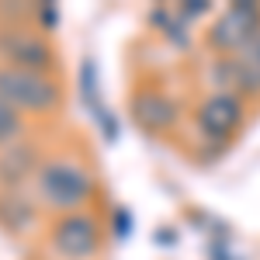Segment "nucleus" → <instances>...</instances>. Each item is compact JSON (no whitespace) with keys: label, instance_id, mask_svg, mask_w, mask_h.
<instances>
[{"label":"nucleus","instance_id":"1","mask_svg":"<svg viewBox=\"0 0 260 260\" xmlns=\"http://www.w3.org/2000/svg\"><path fill=\"white\" fill-rule=\"evenodd\" d=\"M39 191L42 198L49 201L52 208H77L90 198L94 180L83 174L77 163H45L39 174Z\"/></svg>","mask_w":260,"mask_h":260},{"label":"nucleus","instance_id":"2","mask_svg":"<svg viewBox=\"0 0 260 260\" xmlns=\"http://www.w3.org/2000/svg\"><path fill=\"white\" fill-rule=\"evenodd\" d=\"M0 98L7 101L11 108H31V111H45L59 101V87L42 77V73H31V70H0Z\"/></svg>","mask_w":260,"mask_h":260},{"label":"nucleus","instance_id":"3","mask_svg":"<svg viewBox=\"0 0 260 260\" xmlns=\"http://www.w3.org/2000/svg\"><path fill=\"white\" fill-rule=\"evenodd\" d=\"M257 35H260V7L257 4H233L219 18L215 31H212V42L219 49H236V45L246 49Z\"/></svg>","mask_w":260,"mask_h":260},{"label":"nucleus","instance_id":"4","mask_svg":"<svg viewBox=\"0 0 260 260\" xmlns=\"http://www.w3.org/2000/svg\"><path fill=\"white\" fill-rule=\"evenodd\" d=\"M98 243H101V233L90 215H70L56 229V246H59L62 257L70 260H83L90 253H98Z\"/></svg>","mask_w":260,"mask_h":260},{"label":"nucleus","instance_id":"5","mask_svg":"<svg viewBox=\"0 0 260 260\" xmlns=\"http://www.w3.org/2000/svg\"><path fill=\"white\" fill-rule=\"evenodd\" d=\"M0 52L14 62V70H31V73H42L52 59L49 45L31 31H4L0 35Z\"/></svg>","mask_w":260,"mask_h":260},{"label":"nucleus","instance_id":"6","mask_svg":"<svg viewBox=\"0 0 260 260\" xmlns=\"http://www.w3.org/2000/svg\"><path fill=\"white\" fill-rule=\"evenodd\" d=\"M240 101L233 94H215L212 101H205V108L198 111V125L208 139H225L236 125H240Z\"/></svg>","mask_w":260,"mask_h":260},{"label":"nucleus","instance_id":"7","mask_svg":"<svg viewBox=\"0 0 260 260\" xmlns=\"http://www.w3.org/2000/svg\"><path fill=\"white\" fill-rule=\"evenodd\" d=\"M132 111H136V121H139L142 128H153V132H160V128H167V125H174V118H177L174 101H167L163 94H153V90L136 94Z\"/></svg>","mask_w":260,"mask_h":260},{"label":"nucleus","instance_id":"8","mask_svg":"<svg viewBox=\"0 0 260 260\" xmlns=\"http://www.w3.org/2000/svg\"><path fill=\"white\" fill-rule=\"evenodd\" d=\"M236 70H240V87L243 90L260 94V35L243 49V56L236 59Z\"/></svg>","mask_w":260,"mask_h":260},{"label":"nucleus","instance_id":"9","mask_svg":"<svg viewBox=\"0 0 260 260\" xmlns=\"http://www.w3.org/2000/svg\"><path fill=\"white\" fill-rule=\"evenodd\" d=\"M18 132H21V118L14 115V108L0 98V146H4V142H11Z\"/></svg>","mask_w":260,"mask_h":260},{"label":"nucleus","instance_id":"10","mask_svg":"<svg viewBox=\"0 0 260 260\" xmlns=\"http://www.w3.org/2000/svg\"><path fill=\"white\" fill-rule=\"evenodd\" d=\"M205 11H208V4H187V7H184V14H205Z\"/></svg>","mask_w":260,"mask_h":260}]
</instances>
